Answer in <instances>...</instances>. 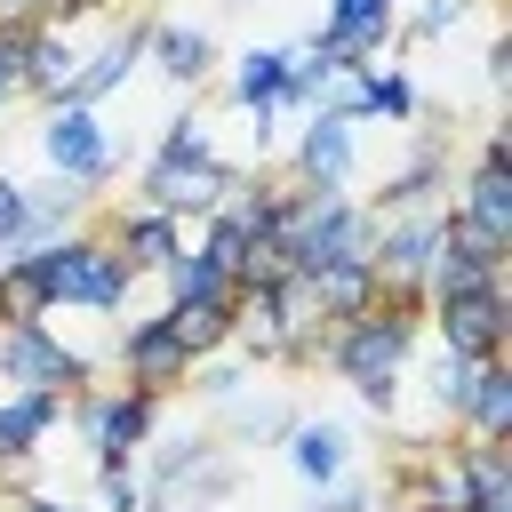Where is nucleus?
Instances as JSON below:
<instances>
[{
  "mask_svg": "<svg viewBox=\"0 0 512 512\" xmlns=\"http://www.w3.org/2000/svg\"><path fill=\"white\" fill-rule=\"evenodd\" d=\"M408 352H416V320H400V312H360V320H336V336H328V360H336V376L368 400V408H392V392H400V368H408Z\"/></svg>",
  "mask_w": 512,
  "mask_h": 512,
  "instance_id": "nucleus-1",
  "label": "nucleus"
},
{
  "mask_svg": "<svg viewBox=\"0 0 512 512\" xmlns=\"http://www.w3.org/2000/svg\"><path fill=\"white\" fill-rule=\"evenodd\" d=\"M32 272H40L48 304H88V312H120V296L136 280L104 232H64L56 248H32Z\"/></svg>",
  "mask_w": 512,
  "mask_h": 512,
  "instance_id": "nucleus-2",
  "label": "nucleus"
},
{
  "mask_svg": "<svg viewBox=\"0 0 512 512\" xmlns=\"http://www.w3.org/2000/svg\"><path fill=\"white\" fill-rule=\"evenodd\" d=\"M232 192H240L232 160H160L152 152V168H144V208H160V216H216Z\"/></svg>",
  "mask_w": 512,
  "mask_h": 512,
  "instance_id": "nucleus-3",
  "label": "nucleus"
},
{
  "mask_svg": "<svg viewBox=\"0 0 512 512\" xmlns=\"http://www.w3.org/2000/svg\"><path fill=\"white\" fill-rule=\"evenodd\" d=\"M0 376L16 392H80L88 384V352L56 344L48 328H0Z\"/></svg>",
  "mask_w": 512,
  "mask_h": 512,
  "instance_id": "nucleus-4",
  "label": "nucleus"
},
{
  "mask_svg": "<svg viewBox=\"0 0 512 512\" xmlns=\"http://www.w3.org/2000/svg\"><path fill=\"white\" fill-rule=\"evenodd\" d=\"M40 160H48L64 184H104V176H112V136H104V120H96V112L56 104V112H48V128H40Z\"/></svg>",
  "mask_w": 512,
  "mask_h": 512,
  "instance_id": "nucleus-5",
  "label": "nucleus"
},
{
  "mask_svg": "<svg viewBox=\"0 0 512 512\" xmlns=\"http://www.w3.org/2000/svg\"><path fill=\"white\" fill-rule=\"evenodd\" d=\"M432 320H440V352L496 360L504 352V328H512V304H504V288H472V296H440Z\"/></svg>",
  "mask_w": 512,
  "mask_h": 512,
  "instance_id": "nucleus-6",
  "label": "nucleus"
},
{
  "mask_svg": "<svg viewBox=\"0 0 512 512\" xmlns=\"http://www.w3.org/2000/svg\"><path fill=\"white\" fill-rule=\"evenodd\" d=\"M120 368H128V392H176V384H192V352L176 344V328H168V312H152V320H128V336H120Z\"/></svg>",
  "mask_w": 512,
  "mask_h": 512,
  "instance_id": "nucleus-7",
  "label": "nucleus"
},
{
  "mask_svg": "<svg viewBox=\"0 0 512 512\" xmlns=\"http://www.w3.org/2000/svg\"><path fill=\"white\" fill-rule=\"evenodd\" d=\"M152 416H160V400H152V392H112V400H88V408H80V424H88L96 464H128V448H144V440H152Z\"/></svg>",
  "mask_w": 512,
  "mask_h": 512,
  "instance_id": "nucleus-8",
  "label": "nucleus"
},
{
  "mask_svg": "<svg viewBox=\"0 0 512 512\" xmlns=\"http://www.w3.org/2000/svg\"><path fill=\"white\" fill-rule=\"evenodd\" d=\"M432 248H440V216L408 208L392 232H376V256H368V272H376L384 288H416V280H424V264H432Z\"/></svg>",
  "mask_w": 512,
  "mask_h": 512,
  "instance_id": "nucleus-9",
  "label": "nucleus"
},
{
  "mask_svg": "<svg viewBox=\"0 0 512 512\" xmlns=\"http://www.w3.org/2000/svg\"><path fill=\"white\" fill-rule=\"evenodd\" d=\"M72 80H80V48L64 40V24H32V48H24V96L64 104Z\"/></svg>",
  "mask_w": 512,
  "mask_h": 512,
  "instance_id": "nucleus-10",
  "label": "nucleus"
},
{
  "mask_svg": "<svg viewBox=\"0 0 512 512\" xmlns=\"http://www.w3.org/2000/svg\"><path fill=\"white\" fill-rule=\"evenodd\" d=\"M112 248H120V264H128V272H160L168 256H184V240H176V216H160V208H120V224H112Z\"/></svg>",
  "mask_w": 512,
  "mask_h": 512,
  "instance_id": "nucleus-11",
  "label": "nucleus"
},
{
  "mask_svg": "<svg viewBox=\"0 0 512 512\" xmlns=\"http://www.w3.org/2000/svg\"><path fill=\"white\" fill-rule=\"evenodd\" d=\"M144 40H152V24H128V32H120V40H104L96 56H80V80H72V96H64V104L96 112V96H112V88L128 80V64L144 56Z\"/></svg>",
  "mask_w": 512,
  "mask_h": 512,
  "instance_id": "nucleus-12",
  "label": "nucleus"
},
{
  "mask_svg": "<svg viewBox=\"0 0 512 512\" xmlns=\"http://www.w3.org/2000/svg\"><path fill=\"white\" fill-rule=\"evenodd\" d=\"M344 176H352V128L312 112L296 136V184H344Z\"/></svg>",
  "mask_w": 512,
  "mask_h": 512,
  "instance_id": "nucleus-13",
  "label": "nucleus"
},
{
  "mask_svg": "<svg viewBox=\"0 0 512 512\" xmlns=\"http://www.w3.org/2000/svg\"><path fill=\"white\" fill-rule=\"evenodd\" d=\"M56 416H64V392H16V400H0V464L40 456V440H48Z\"/></svg>",
  "mask_w": 512,
  "mask_h": 512,
  "instance_id": "nucleus-14",
  "label": "nucleus"
},
{
  "mask_svg": "<svg viewBox=\"0 0 512 512\" xmlns=\"http://www.w3.org/2000/svg\"><path fill=\"white\" fill-rule=\"evenodd\" d=\"M232 344L248 360H288V328H280L272 288H232Z\"/></svg>",
  "mask_w": 512,
  "mask_h": 512,
  "instance_id": "nucleus-15",
  "label": "nucleus"
},
{
  "mask_svg": "<svg viewBox=\"0 0 512 512\" xmlns=\"http://www.w3.org/2000/svg\"><path fill=\"white\" fill-rule=\"evenodd\" d=\"M464 424H472V440H504V432H512V368H504V360H480V368H472Z\"/></svg>",
  "mask_w": 512,
  "mask_h": 512,
  "instance_id": "nucleus-16",
  "label": "nucleus"
},
{
  "mask_svg": "<svg viewBox=\"0 0 512 512\" xmlns=\"http://www.w3.org/2000/svg\"><path fill=\"white\" fill-rule=\"evenodd\" d=\"M344 424H288V464H296V480H312V488H328V480H344Z\"/></svg>",
  "mask_w": 512,
  "mask_h": 512,
  "instance_id": "nucleus-17",
  "label": "nucleus"
},
{
  "mask_svg": "<svg viewBox=\"0 0 512 512\" xmlns=\"http://www.w3.org/2000/svg\"><path fill=\"white\" fill-rule=\"evenodd\" d=\"M496 272H504V264H480V256H464V248H448V240H440L416 288H424V304H440V296H472V288H504Z\"/></svg>",
  "mask_w": 512,
  "mask_h": 512,
  "instance_id": "nucleus-18",
  "label": "nucleus"
},
{
  "mask_svg": "<svg viewBox=\"0 0 512 512\" xmlns=\"http://www.w3.org/2000/svg\"><path fill=\"white\" fill-rule=\"evenodd\" d=\"M456 480H464V504H512V456H504V440L456 448Z\"/></svg>",
  "mask_w": 512,
  "mask_h": 512,
  "instance_id": "nucleus-19",
  "label": "nucleus"
},
{
  "mask_svg": "<svg viewBox=\"0 0 512 512\" xmlns=\"http://www.w3.org/2000/svg\"><path fill=\"white\" fill-rule=\"evenodd\" d=\"M456 216L512 248V176H504V168H472V184H464V208H456Z\"/></svg>",
  "mask_w": 512,
  "mask_h": 512,
  "instance_id": "nucleus-20",
  "label": "nucleus"
},
{
  "mask_svg": "<svg viewBox=\"0 0 512 512\" xmlns=\"http://www.w3.org/2000/svg\"><path fill=\"white\" fill-rule=\"evenodd\" d=\"M40 320H48V288H40L32 256L0 248V328H40Z\"/></svg>",
  "mask_w": 512,
  "mask_h": 512,
  "instance_id": "nucleus-21",
  "label": "nucleus"
},
{
  "mask_svg": "<svg viewBox=\"0 0 512 512\" xmlns=\"http://www.w3.org/2000/svg\"><path fill=\"white\" fill-rule=\"evenodd\" d=\"M160 280H168V304H232V280H224L200 248H192V256H168Z\"/></svg>",
  "mask_w": 512,
  "mask_h": 512,
  "instance_id": "nucleus-22",
  "label": "nucleus"
},
{
  "mask_svg": "<svg viewBox=\"0 0 512 512\" xmlns=\"http://www.w3.org/2000/svg\"><path fill=\"white\" fill-rule=\"evenodd\" d=\"M144 48L160 56V72H168V80H200V72L216 64L208 32H184V24H152V40H144Z\"/></svg>",
  "mask_w": 512,
  "mask_h": 512,
  "instance_id": "nucleus-23",
  "label": "nucleus"
},
{
  "mask_svg": "<svg viewBox=\"0 0 512 512\" xmlns=\"http://www.w3.org/2000/svg\"><path fill=\"white\" fill-rule=\"evenodd\" d=\"M248 240H256V232H248V216L224 200V208L208 216V240H200V256H208V264H216V272L240 288V272H248Z\"/></svg>",
  "mask_w": 512,
  "mask_h": 512,
  "instance_id": "nucleus-24",
  "label": "nucleus"
},
{
  "mask_svg": "<svg viewBox=\"0 0 512 512\" xmlns=\"http://www.w3.org/2000/svg\"><path fill=\"white\" fill-rule=\"evenodd\" d=\"M168 328L192 360H208L216 344H232V304H168Z\"/></svg>",
  "mask_w": 512,
  "mask_h": 512,
  "instance_id": "nucleus-25",
  "label": "nucleus"
},
{
  "mask_svg": "<svg viewBox=\"0 0 512 512\" xmlns=\"http://www.w3.org/2000/svg\"><path fill=\"white\" fill-rule=\"evenodd\" d=\"M232 104H240V112H272V104H280V48H248V56H240Z\"/></svg>",
  "mask_w": 512,
  "mask_h": 512,
  "instance_id": "nucleus-26",
  "label": "nucleus"
},
{
  "mask_svg": "<svg viewBox=\"0 0 512 512\" xmlns=\"http://www.w3.org/2000/svg\"><path fill=\"white\" fill-rule=\"evenodd\" d=\"M320 96H328V120H344V128L368 120V104H376V64H336Z\"/></svg>",
  "mask_w": 512,
  "mask_h": 512,
  "instance_id": "nucleus-27",
  "label": "nucleus"
},
{
  "mask_svg": "<svg viewBox=\"0 0 512 512\" xmlns=\"http://www.w3.org/2000/svg\"><path fill=\"white\" fill-rule=\"evenodd\" d=\"M432 184H440V152H416V160H408L400 176H384V192H376V208H400V216H408V208H416V200H424Z\"/></svg>",
  "mask_w": 512,
  "mask_h": 512,
  "instance_id": "nucleus-28",
  "label": "nucleus"
},
{
  "mask_svg": "<svg viewBox=\"0 0 512 512\" xmlns=\"http://www.w3.org/2000/svg\"><path fill=\"white\" fill-rule=\"evenodd\" d=\"M472 368H480V360H464V352H440V360H432V408H440V416H464Z\"/></svg>",
  "mask_w": 512,
  "mask_h": 512,
  "instance_id": "nucleus-29",
  "label": "nucleus"
},
{
  "mask_svg": "<svg viewBox=\"0 0 512 512\" xmlns=\"http://www.w3.org/2000/svg\"><path fill=\"white\" fill-rule=\"evenodd\" d=\"M200 464H208V440H200V432H184V440H168V448H160V464H152V480H160V496H168V488H176L184 472H200Z\"/></svg>",
  "mask_w": 512,
  "mask_h": 512,
  "instance_id": "nucleus-30",
  "label": "nucleus"
},
{
  "mask_svg": "<svg viewBox=\"0 0 512 512\" xmlns=\"http://www.w3.org/2000/svg\"><path fill=\"white\" fill-rule=\"evenodd\" d=\"M96 504L104 512H144V480L128 464H96Z\"/></svg>",
  "mask_w": 512,
  "mask_h": 512,
  "instance_id": "nucleus-31",
  "label": "nucleus"
},
{
  "mask_svg": "<svg viewBox=\"0 0 512 512\" xmlns=\"http://www.w3.org/2000/svg\"><path fill=\"white\" fill-rule=\"evenodd\" d=\"M160 160H216V144H208V120H168V136H160Z\"/></svg>",
  "mask_w": 512,
  "mask_h": 512,
  "instance_id": "nucleus-32",
  "label": "nucleus"
},
{
  "mask_svg": "<svg viewBox=\"0 0 512 512\" xmlns=\"http://www.w3.org/2000/svg\"><path fill=\"white\" fill-rule=\"evenodd\" d=\"M24 48H32V24H0V104L24 96Z\"/></svg>",
  "mask_w": 512,
  "mask_h": 512,
  "instance_id": "nucleus-33",
  "label": "nucleus"
},
{
  "mask_svg": "<svg viewBox=\"0 0 512 512\" xmlns=\"http://www.w3.org/2000/svg\"><path fill=\"white\" fill-rule=\"evenodd\" d=\"M368 112H384V120H416V80H400V72L376 64V104H368Z\"/></svg>",
  "mask_w": 512,
  "mask_h": 512,
  "instance_id": "nucleus-34",
  "label": "nucleus"
},
{
  "mask_svg": "<svg viewBox=\"0 0 512 512\" xmlns=\"http://www.w3.org/2000/svg\"><path fill=\"white\" fill-rule=\"evenodd\" d=\"M464 8H472V0H424L408 32H416V40H440V32H456V24H464Z\"/></svg>",
  "mask_w": 512,
  "mask_h": 512,
  "instance_id": "nucleus-35",
  "label": "nucleus"
},
{
  "mask_svg": "<svg viewBox=\"0 0 512 512\" xmlns=\"http://www.w3.org/2000/svg\"><path fill=\"white\" fill-rule=\"evenodd\" d=\"M16 232H24V184H16L8 168H0V248H8Z\"/></svg>",
  "mask_w": 512,
  "mask_h": 512,
  "instance_id": "nucleus-36",
  "label": "nucleus"
},
{
  "mask_svg": "<svg viewBox=\"0 0 512 512\" xmlns=\"http://www.w3.org/2000/svg\"><path fill=\"white\" fill-rule=\"evenodd\" d=\"M480 168H504V176H512V144H504V136H488V144H480Z\"/></svg>",
  "mask_w": 512,
  "mask_h": 512,
  "instance_id": "nucleus-37",
  "label": "nucleus"
},
{
  "mask_svg": "<svg viewBox=\"0 0 512 512\" xmlns=\"http://www.w3.org/2000/svg\"><path fill=\"white\" fill-rule=\"evenodd\" d=\"M0 24H40V0H0Z\"/></svg>",
  "mask_w": 512,
  "mask_h": 512,
  "instance_id": "nucleus-38",
  "label": "nucleus"
},
{
  "mask_svg": "<svg viewBox=\"0 0 512 512\" xmlns=\"http://www.w3.org/2000/svg\"><path fill=\"white\" fill-rule=\"evenodd\" d=\"M16 512H80V504H56V496H24Z\"/></svg>",
  "mask_w": 512,
  "mask_h": 512,
  "instance_id": "nucleus-39",
  "label": "nucleus"
},
{
  "mask_svg": "<svg viewBox=\"0 0 512 512\" xmlns=\"http://www.w3.org/2000/svg\"><path fill=\"white\" fill-rule=\"evenodd\" d=\"M472 512H512V504H472Z\"/></svg>",
  "mask_w": 512,
  "mask_h": 512,
  "instance_id": "nucleus-40",
  "label": "nucleus"
}]
</instances>
